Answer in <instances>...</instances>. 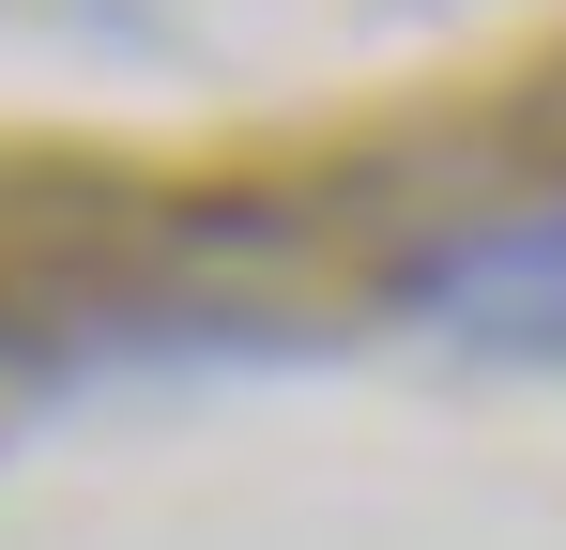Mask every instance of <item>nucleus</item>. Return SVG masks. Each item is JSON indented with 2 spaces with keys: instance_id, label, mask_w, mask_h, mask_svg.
Instances as JSON below:
<instances>
[{
  "instance_id": "obj_1",
  "label": "nucleus",
  "mask_w": 566,
  "mask_h": 550,
  "mask_svg": "<svg viewBox=\"0 0 566 550\" xmlns=\"http://www.w3.org/2000/svg\"><path fill=\"white\" fill-rule=\"evenodd\" d=\"M460 290L490 306V321H536V290H566V230H521V245H490Z\"/></svg>"
}]
</instances>
